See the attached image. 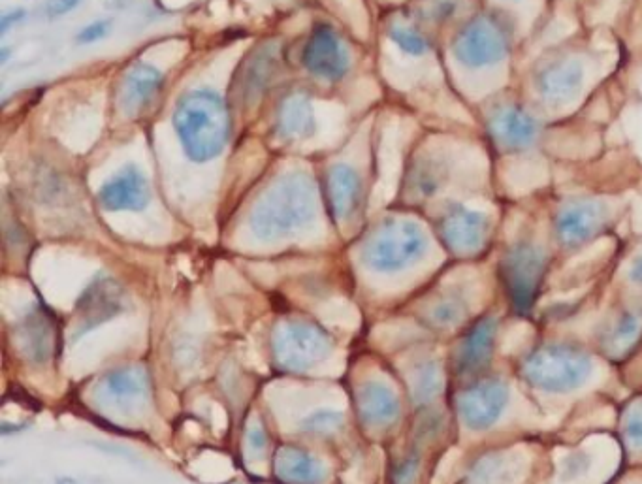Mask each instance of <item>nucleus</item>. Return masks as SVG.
Instances as JSON below:
<instances>
[{"mask_svg":"<svg viewBox=\"0 0 642 484\" xmlns=\"http://www.w3.org/2000/svg\"><path fill=\"white\" fill-rule=\"evenodd\" d=\"M317 211V194L304 172H290L262 194L249 213V228L258 240L287 238L309 225Z\"/></svg>","mask_w":642,"mask_h":484,"instance_id":"nucleus-1","label":"nucleus"},{"mask_svg":"<svg viewBox=\"0 0 642 484\" xmlns=\"http://www.w3.org/2000/svg\"><path fill=\"white\" fill-rule=\"evenodd\" d=\"M174 129L187 157L208 162L219 157L230 136V115L221 95L194 89L177 100Z\"/></svg>","mask_w":642,"mask_h":484,"instance_id":"nucleus-2","label":"nucleus"},{"mask_svg":"<svg viewBox=\"0 0 642 484\" xmlns=\"http://www.w3.org/2000/svg\"><path fill=\"white\" fill-rule=\"evenodd\" d=\"M426 243V234L417 223L407 219H390L377 226L366 240L362 259L375 272H400L424 255Z\"/></svg>","mask_w":642,"mask_h":484,"instance_id":"nucleus-3","label":"nucleus"},{"mask_svg":"<svg viewBox=\"0 0 642 484\" xmlns=\"http://www.w3.org/2000/svg\"><path fill=\"white\" fill-rule=\"evenodd\" d=\"M522 373L531 387L546 392H571L590 377L592 360L571 345H546L526 358Z\"/></svg>","mask_w":642,"mask_h":484,"instance_id":"nucleus-4","label":"nucleus"},{"mask_svg":"<svg viewBox=\"0 0 642 484\" xmlns=\"http://www.w3.org/2000/svg\"><path fill=\"white\" fill-rule=\"evenodd\" d=\"M332 353V339L319 324L285 321L272 334L275 364L287 372H307L322 364Z\"/></svg>","mask_w":642,"mask_h":484,"instance_id":"nucleus-5","label":"nucleus"},{"mask_svg":"<svg viewBox=\"0 0 642 484\" xmlns=\"http://www.w3.org/2000/svg\"><path fill=\"white\" fill-rule=\"evenodd\" d=\"M546 260L541 249L518 243L503 257L501 279L507 296L518 313H528L543 283Z\"/></svg>","mask_w":642,"mask_h":484,"instance_id":"nucleus-6","label":"nucleus"},{"mask_svg":"<svg viewBox=\"0 0 642 484\" xmlns=\"http://www.w3.org/2000/svg\"><path fill=\"white\" fill-rule=\"evenodd\" d=\"M509 46V31L496 16L473 19L454 42V53L466 65L482 66L499 61Z\"/></svg>","mask_w":642,"mask_h":484,"instance_id":"nucleus-7","label":"nucleus"},{"mask_svg":"<svg viewBox=\"0 0 642 484\" xmlns=\"http://www.w3.org/2000/svg\"><path fill=\"white\" fill-rule=\"evenodd\" d=\"M127 307V292L123 285L110 275H98L89 287L81 292L76 302L78 334L83 336L100 324L108 323L121 315Z\"/></svg>","mask_w":642,"mask_h":484,"instance_id":"nucleus-8","label":"nucleus"},{"mask_svg":"<svg viewBox=\"0 0 642 484\" xmlns=\"http://www.w3.org/2000/svg\"><path fill=\"white\" fill-rule=\"evenodd\" d=\"M304 65L313 76L338 81L349 70V51L334 27L319 23L313 27L302 53Z\"/></svg>","mask_w":642,"mask_h":484,"instance_id":"nucleus-9","label":"nucleus"},{"mask_svg":"<svg viewBox=\"0 0 642 484\" xmlns=\"http://www.w3.org/2000/svg\"><path fill=\"white\" fill-rule=\"evenodd\" d=\"M509 390L499 379H488L477 383L458 396V411L467 428L486 430L498 422L505 405Z\"/></svg>","mask_w":642,"mask_h":484,"instance_id":"nucleus-10","label":"nucleus"},{"mask_svg":"<svg viewBox=\"0 0 642 484\" xmlns=\"http://www.w3.org/2000/svg\"><path fill=\"white\" fill-rule=\"evenodd\" d=\"M16 345L31 364L51 360L57 349V321L48 307H34L16 324Z\"/></svg>","mask_w":642,"mask_h":484,"instance_id":"nucleus-11","label":"nucleus"},{"mask_svg":"<svg viewBox=\"0 0 642 484\" xmlns=\"http://www.w3.org/2000/svg\"><path fill=\"white\" fill-rule=\"evenodd\" d=\"M149 198L147 178L134 164L123 166L98 191V202L106 211H142Z\"/></svg>","mask_w":642,"mask_h":484,"instance_id":"nucleus-12","label":"nucleus"},{"mask_svg":"<svg viewBox=\"0 0 642 484\" xmlns=\"http://www.w3.org/2000/svg\"><path fill=\"white\" fill-rule=\"evenodd\" d=\"M488 228L490 225L486 215L466 210L462 206H452L439 223L443 242L447 243L454 253L462 255H471L482 249L488 236Z\"/></svg>","mask_w":642,"mask_h":484,"instance_id":"nucleus-13","label":"nucleus"},{"mask_svg":"<svg viewBox=\"0 0 642 484\" xmlns=\"http://www.w3.org/2000/svg\"><path fill=\"white\" fill-rule=\"evenodd\" d=\"M607 210L595 202H573L562 208L556 232L558 240L565 247H577L592 240L595 234L605 226Z\"/></svg>","mask_w":642,"mask_h":484,"instance_id":"nucleus-14","label":"nucleus"},{"mask_svg":"<svg viewBox=\"0 0 642 484\" xmlns=\"http://www.w3.org/2000/svg\"><path fill=\"white\" fill-rule=\"evenodd\" d=\"M498 324L486 317L467 332L454 355V370L458 375H475L482 372L494 353Z\"/></svg>","mask_w":642,"mask_h":484,"instance_id":"nucleus-15","label":"nucleus"},{"mask_svg":"<svg viewBox=\"0 0 642 484\" xmlns=\"http://www.w3.org/2000/svg\"><path fill=\"white\" fill-rule=\"evenodd\" d=\"M490 130L499 146L507 151H518L535 142L539 134V123L530 113L514 106H505L492 113Z\"/></svg>","mask_w":642,"mask_h":484,"instance_id":"nucleus-16","label":"nucleus"},{"mask_svg":"<svg viewBox=\"0 0 642 484\" xmlns=\"http://www.w3.org/2000/svg\"><path fill=\"white\" fill-rule=\"evenodd\" d=\"M313 104L304 93H290L279 104L275 117V132L287 142L307 140L315 134Z\"/></svg>","mask_w":642,"mask_h":484,"instance_id":"nucleus-17","label":"nucleus"},{"mask_svg":"<svg viewBox=\"0 0 642 484\" xmlns=\"http://www.w3.org/2000/svg\"><path fill=\"white\" fill-rule=\"evenodd\" d=\"M326 198L334 217L343 221L358 210L362 198V181L349 164H336L326 176Z\"/></svg>","mask_w":642,"mask_h":484,"instance_id":"nucleus-18","label":"nucleus"},{"mask_svg":"<svg viewBox=\"0 0 642 484\" xmlns=\"http://www.w3.org/2000/svg\"><path fill=\"white\" fill-rule=\"evenodd\" d=\"M281 72V53L277 44H266L255 51L241 68V95L253 100L264 95Z\"/></svg>","mask_w":642,"mask_h":484,"instance_id":"nucleus-19","label":"nucleus"},{"mask_svg":"<svg viewBox=\"0 0 642 484\" xmlns=\"http://www.w3.org/2000/svg\"><path fill=\"white\" fill-rule=\"evenodd\" d=\"M356 409L360 419L368 426H388L400 417V400L396 392L385 383L371 381L358 390Z\"/></svg>","mask_w":642,"mask_h":484,"instance_id":"nucleus-20","label":"nucleus"},{"mask_svg":"<svg viewBox=\"0 0 642 484\" xmlns=\"http://www.w3.org/2000/svg\"><path fill=\"white\" fill-rule=\"evenodd\" d=\"M98 392L108 404H132L149 392V377L142 368H117L104 375Z\"/></svg>","mask_w":642,"mask_h":484,"instance_id":"nucleus-21","label":"nucleus"},{"mask_svg":"<svg viewBox=\"0 0 642 484\" xmlns=\"http://www.w3.org/2000/svg\"><path fill=\"white\" fill-rule=\"evenodd\" d=\"M275 473L292 484H321L326 471L321 460L298 447H281L275 454Z\"/></svg>","mask_w":642,"mask_h":484,"instance_id":"nucleus-22","label":"nucleus"},{"mask_svg":"<svg viewBox=\"0 0 642 484\" xmlns=\"http://www.w3.org/2000/svg\"><path fill=\"white\" fill-rule=\"evenodd\" d=\"M164 76L161 70L147 63L132 66L123 81V102L130 113L142 112L159 97Z\"/></svg>","mask_w":642,"mask_h":484,"instance_id":"nucleus-23","label":"nucleus"},{"mask_svg":"<svg viewBox=\"0 0 642 484\" xmlns=\"http://www.w3.org/2000/svg\"><path fill=\"white\" fill-rule=\"evenodd\" d=\"M520 473L518 456L490 454L471 471V484H511Z\"/></svg>","mask_w":642,"mask_h":484,"instance_id":"nucleus-24","label":"nucleus"},{"mask_svg":"<svg viewBox=\"0 0 642 484\" xmlns=\"http://www.w3.org/2000/svg\"><path fill=\"white\" fill-rule=\"evenodd\" d=\"M642 319L641 315L627 311L610 328L609 336L605 339V351L612 358H620L631 351V347L637 343L641 336Z\"/></svg>","mask_w":642,"mask_h":484,"instance_id":"nucleus-25","label":"nucleus"},{"mask_svg":"<svg viewBox=\"0 0 642 484\" xmlns=\"http://www.w3.org/2000/svg\"><path fill=\"white\" fill-rule=\"evenodd\" d=\"M467 306L460 294H443L428 309V319L434 326L449 328L466 317Z\"/></svg>","mask_w":642,"mask_h":484,"instance_id":"nucleus-26","label":"nucleus"},{"mask_svg":"<svg viewBox=\"0 0 642 484\" xmlns=\"http://www.w3.org/2000/svg\"><path fill=\"white\" fill-rule=\"evenodd\" d=\"M443 178H445V168L434 159H424L415 164L409 176L411 191L420 196H432L439 189Z\"/></svg>","mask_w":642,"mask_h":484,"instance_id":"nucleus-27","label":"nucleus"},{"mask_svg":"<svg viewBox=\"0 0 642 484\" xmlns=\"http://www.w3.org/2000/svg\"><path fill=\"white\" fill-rule=\"evenodd\" d=\"M443 390V377H441V368L435 362H426L424 366L418 368L413 379V394L417 402H430L435 396Z\"/></svg>","mask_w":642,"mask_h":484,"instance_id":"nucleus-28","label":"nucleus"},{"mask_svg":"<svg viewBox=\"0 0 642 484\" xmlns=\"http://www.w3.org/2000/svg\"><path fill=\"white\" fill-rule=\"evenodd\" d=\"M388 36L398 48L405 51V53H409V55H422V53H426L430 49L428 36L417 27H413V25L396 23V25L390 27Z\"/></svg>","mask_w":642,"mask_h":484,"instance_id":"nucleus-29","label":"nucleus"},{"mask_svg":"<svg viewBox=\"0 0 642 484\" xmlns=\"http://www.w3.org/2000/svg\"><path fill=\"white\" fill-rule=\"evenodd\" d=\"M575 81H577V72L571 70L569 66H550L545 72V80L541 83V91L546 97H565L575 89L573 87Z\"/></svg>","mask_w":642,"mask_h":484,"instance_id":"nucleus-30","label":"nucleus"},{"mask_svg":"<svg viewBox=\"0 0 642 484\" xmlns=\"http://www.w3.org/2000/svg\"><path fill=\"white\" fill-rule=\"evenodd\" d=\"M343 422V415L339 411H315L302 420V428L311 434H332L336 432Z\"/></svg>","mask_w":642,"mask_h":484,"instance_id":"nucleus-31","label":"nucleus"},{"mask_svg":"<svg viewBox=\"0 0 642 484\" xmlns=\"http://www.w3.org/2000/svg\"><path fill=\"white\" fill-rule=\"evenodd\" d=\"M590 468V458L584 452H573L562 460V481H573Z\"/></svg>","mask_w":642,"mask_h":484,"instance_id":"nucleus-32","label":"nucleus"},{"mask_svg":"<svg viewBox=\"0 0 642 484\" xmlns=\"http://www.w3.org/2000/svg\"><path fill=\"white\" fill-rule=\"evenodd\" d=\"M108 34H110V21L98 19L81 29L78 33V42L80 44H97L100 40H104Z\"/></svg>","mask_w":642,"mask_h":484,"instance_id":"nucleus-33","label":"nucleus"},{"mask_svg":"<svg viewBox=\"0 0 642 484\" xmlns=\"http://www.w3.org/2000/svg\"><path fill=\"white\" fill-rule=\"evenodd\" d=\"M626 437L633 449H642V409H631L626 419Z\"/></svg>","mask_w":642,"mask_h":484,"instance_id":"nucleus-34","label":"nucleus"},{"mask_svg":"<svg viewBox=\"0 0 642 484\" xmlns=\"http://www.w3.org/2000/svg\"><path fill=\"white\" fill-rule=\"evenodd\" d=\"M81 0H46L44 4V12L48 17H61L66 16L68 12H72L74 8H78Z\"/></svg>","mask_w":642,"mask_h":484,"instance_id":"nucleus-35","label":"nucleus"},{"mask_svg":"<svg viewBox=\"0 0 642 484\" xmlns=\"http://www.w3.org/2000/svg\"><path fill=\"white\" fill-rule=\"evenodd\" d=\"M417 469V458H407L405 462L400 464V468L396 469V473H394L396 484H411V481H413L415 475H417Z\"/></svg>","mask_w":642,"mask_h":484,"instance_id":"nucleus-36","label":"nucleus"},{"mask_svg":"<svg viewBox=\"0 0 642 484\" xmlns=\"http://www.w3.org/2000/svg\"><path fill=\"white\" fill-rule=\"evenodd\" d=\"M249 445L253 451H262L266 447V434L260 426H253V430L249 432Z\"/></svg>","mask_w":642,"mask_h":484,"instance_id":"nucleus-37","label":"nucleus"},{"mask_svg":"<svg viewBox=\"0 0 642 484\" xmlns=\"http://www.w3.org/2000/svg\"><path fill=\"white\" fill-rule=\"evenodd\" d=\"M629 279H631L633 283H637V285H642V257L635 259V262L631 264V268H629Z\"/></svg>","mask_w":642,"mask_h":484,"instance_id":"nucleus-38","label":"nucleus"},{"mask_svg":"<svg viewBox=\"0 0 642 484\" xmlns=\"http://www.w3.org/2000/svg\"><path fill=\"white\" fill-rule=\"evenodd\" d=\"M21 16H23L21 12H17L16 16H10V14H4V17H2V27H4V29H2V31L6 33V31L10 29V23H12V21H17V19H19V17Z\"/></svg>","mask_w":642,"mask_h":484,"instance_id":"nucleus-39","label":"nucleus"}]
</instances>
